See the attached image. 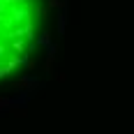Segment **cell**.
Listing matches in <instances>:
<instances>
[{"instance_id": "obj_1", "label": "cell", "mask_w": 134, "mask_h": 134, "mask_svg": "<svg viewBox=\"0 0 134 134\" xmlns=\"http://www.w3.org/2000/svg\"><path fill=\"white\" fill-rule=\"evenodd\" d=\"M40 23V0H0V81L28 63Z\"/></svg>"}]
</instances>
